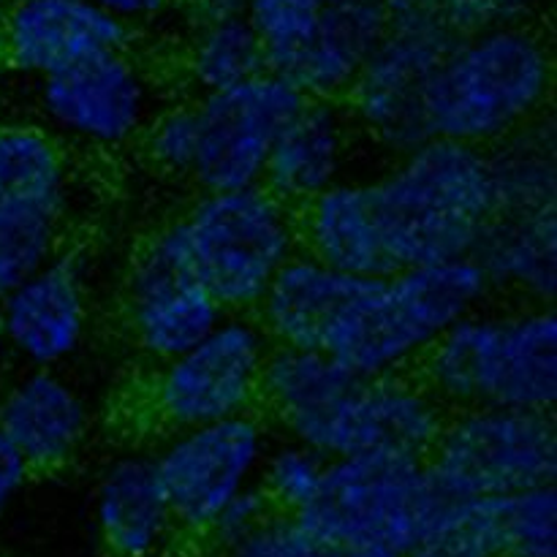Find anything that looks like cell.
I'll return each instance as SVG.
<instances>
[{
	"label": "cell",
	"instance_id": "cell-1",
	"mask_svg": "<svg viewBox=\"0 0 557 557\" xmlns=\"http://www.w3.org/2000/svg\"><path fill=\"white\" fill-rule=\"evenodd\" d=\"M359 185L384 277L468 259L498 212L487 152L444 139L392 156Z\"/></svg>",
	"mask_w": 557,
	"mask_h": 557
},
{
	"label": "cell",
	"instance_id": "cell-2",
	"mask_svg": "<svg viewBox=\"0 0 557 557\" xmlns=\"http://www.w3.org/2000/svg\"><path fill=\"white\" fill-rule=\"evenodd\" d=\"M446 411L515 408L553 413L557 315L553 305L487 302L457 321L417 368Z\"/></svg>",
	"mask_w": 557,
	"mask_h": 557
},
{
	"label": "cell",
	"instance_id": "cell-3",
	"mask_svg": "<svg viewBox=\"0 0 557 557\" xmlns=\"http://www.w3.org/2000/svg\"><path fill=\"white\" fill-rule=\"evenodd\" d=\"M473 256L362 277L324 351L359 379L417 373L430 348L466 315L493 302Z\"/></svg>",
	"mask_w": 557,
	"mask_h": 557
},
{
	"label": "cell",
	"instance_id": "cell-4",
	"mask_svg": "<svg viewBox=\"0 0 557 557\" xmlns=\"http://www.w3.org/2000/svg\"><path fill=\"white\" fill-rule=\"evenodd\" d=\"M553 82V52L536 27L457 36L430 82V139L490 152L549 114Z\"/></svg>",
	"mask_w": 557,
	"mask_h": 557
},
{
	"label": "cell",
	"instance_id": "cell-5",
	"mask_svg": "<svg viewBox=\"0 0 557 557\" xmlns=\"http://www.w3.org/2000/svg\"><path fill=\"white\" fill-rule=\"evenodd\" d=\"M451 506L424 460L362 455L330 460L319 498L297 520L326 549L368 547L400 557L433 536Z\"/></svg>",
	"mask_w": 557,
	"mask_h": 557
},
{
	"label": "cell",
	"instance_id": "cell-6",
	"mask_svg": "<svg viewBox=\"0 0 557 557\" xmlns=\"http://www.w3.org/2000/svg\"><path fill=\"white\" fill-rule=\"evenodd\" d=\"M194 275L226 313H250L299 253V218L264 185L199 194L174 218Z\"/></svg>",
	"mask_w": 557,
	"mask_h": 557
},
{
	"label": "cell",
	"instance_id": "cell-7",
	"mask_svg": "<svg viewBox=\"0 0 557 557\" xmlns=\"http://www.w3.org/2000/svg\"><path fill=\"white\" fill-rule=\"evenodd\" d=\"M386 30L348 87L343 107L354 131L389 156L430 139L428 90L457 41L441 0H381Z\"/></svg>",
	"mask_w": 557,
	"mask_h": 557
},
{
	"label": "cell",
	"instance_id": "cell-8",
	"mask_svg": "<svg viewBox=\"0 0 557 557\" xmlns=\"http://www.w3.org/2000/svg\"><path fill=\"white\" fill-rule=\"evenodd\" d=\"M424 466L451 500L547 487L557 476L555 413L515 408L449 411Z\"/></svg>",
	"mask_w": 557,
	"mask_h": 557
},
{
	"label": "cell",
	"instance_id": "cell-9",
	"mask_svg": "<svg viewBox=\"0 0 557 557\" xmlns=\"http://www.w3.org/2000/svg\"><path fill=\"white\" fill-rule=\"evenodd\" d=\"M270 337L250 313H226L196 346L156 364L147 417L163 430L199 428L259 411Z\"/></svg>",
	"mask_w": 557,
	"mask_h": 557
},
{
	"label": "cell",
	"instance_id": "cell-10",
	"mask_svg": "<svg viewBox=\"0 0 557 557\" xmlns=\"http://www.w3.org/2000/svg\"><path fill=\"white\" fill-rule=\"evenodd\" d=\"M272 441L275 430L259 411L163 435L152 460L183 542L199 547L215 517L259 484Z\"/></svg>",
	"mask_w": 557,
	"mask_h": 557
},
{
	"label": "cell",
	"instance_id": "cell-11",
	"mask_svg": "<svg viewBox=\"0 0 557 557\" xmlns=\"http://www.w3.org/2000/svg\"><path fill=\"white\" fill-rule=\"evenodd\" d=\"M196 161L190 183L199 194L243 190L261 185L267 158L283 125L299 112L305 96L283 76L267 74L194 98Z\"/></svg>",
	"mask_w": 557,
	"mask_h": 557
},
{
	"label": "cell",
	"instance_id": "cell-12",
	"mask_svg": "<svg viewBox=\"0 0 557 557\" xmlns=\"http://www.w3.org/2000/svg\"><path fill=\"white\" fill-rule=\"evenodd\" d=\"M156 92L128 49L92 54L38 79L44 128L87 150H120L145 134Z\"/></svg>",
	"mask_w": 557,
	"mask_h": 557
},
{
	"label": "cell",
	"instance_id": "cell-13",
	"mask_svg": "<svg viewBox=\"0 0 557 557\" xmlns=\"http://www.w3.org/2000/svg\"><path fill=\"white\" fill-rule=\"evenodd\" d=\"M226 310L194 275L172 221L158 228L131 267L125 283V324L131 341L161 364L210 335Z\"/></svg>",
	"mask_w": 557,
	"mask_h": 557
},
{
	"label": "cell",
	"instance_id": "cell-14",
	"mask_svg": "<svg viewBox=\"0 0 557 557\" xmlns=\"http://www.w3.org/2000/svg\"><path fill=\"white\" fill-rule=\"evenodd\" d=\"M446 411L417 373L359 379L310 438L326 460L397 455L424 460L444 428Z\"/></svg>",
	"mask_w": 557,
	"mask_h": 557
},
{
	"label": "cell",
	"instance_id": "cell-15",
	"mask_svg": "<svg viewBox=\"0 0 557 557\" xmlns=\"http://www.w3.org/2000/svg\"><path fill=\"white\" fill-rule=\"evenodd\" d=\"M90 299L82 261L58 253L0 302V337L30 370H58L85 346Z\"/></svg>",
	"mask_w": 557,
	"mask_h": 557
},
{
	"label": "cell",
	"instance_id": "cell-16",
	"mask_svg": "<svg viewBox=\"0 0 557 557\" xmlns=\"http://www.w3.org/2000/svg\"><path fill=\"white\" fill-rule=\"evenodd\" d=\"M128 44L131 27L87 0H14L0 20V65L27 79Z\"/></svg>",
	"mask_w": 557,
	"mask_h": 557
},
{
	"label": "cell",
	"instance_id": "cell-17",
	"mask_svg": "<svg viewBox=\"0 0 557 557\" xmlns=\"http://www.w3.org/2000/svg\"><path fill=\"white\" fill-rule=\"evenodd\" d=\"M92 522L114 557H172L180 528L163 493L152 451L131 449L103 466L92 487Z\"/></svg>",
	"mask_w": 557,
	"mask_h": 557
},
{
	"label": "cell",
	"instance_id": "cell-18",
	"mask_svg": "<svg viewBox=\"0 0 557 557\" xmlns=\"http://www.w3.org/2000/svg\"><path fill=\"white\" fill-rule=\"evenodd\" d=\"M357 136L343 101L305 98L299 112L277 134L261 185L294 212L305 210L348 177Z\"/></svg>",
	"mask_w": 557,
	"mask_h": 557
},
{
	"label": "cell",
	"instance_id": "cell-19",
	"mask_svg": "<svg viewBox=\"0 0 557 557\" xmlns=\"http://www.w3.org/2000/svg\"><path fill=\"white\" fill-rule=\"evenodd\" d=\"M0 433L30 471L69 466L90 435V406L60 370H27L0 400Z\"/></svg>",
	"mask_w": 557,
	"mask_h": 557
},
{
	"label": "cell",
	"instance_id": "cell-20",
	"mask_svg": "<svg viewBox=\"0 0 557 557\" xmlns=\"http://www.w3.org/2000/svg\"><path fill=\"white\" fill-rule=\"evenodd\" d=\"M362 277L332 270L299 250L270 283L253 310V319L272 346L324 351L343 310Z\"/></svg>",
	"mask_w": 557,
	"mask_h": 557
},
{
	"label": "cell",
	"instance_id": "cell-21",
	"mask_svg": "<svg viewBox=\"0 0 557 557\" xmlns=\"http://www.w3.org/2000/svg\"><path fill=\"white\" fill-rule=\"evenodd\" d=\"M473 259L495 297L553 305L557 288V210L495 212Z\"/></svg>",
	"mask_w": 557,
	"mask_h": 557
},
{
	"label": "cell",
	"instance_id": "cell-22",
	"mask_svg": "<svg viewBox=\"0 0 557 557\" xmlns=\"http://www.w3.org/2000/svg\"><path fill=\"white\" fill-rule=\"evenodd\" d=\"M0 199L65 215L71 163L52 131L38 123H0Z\"/></svg>",
	"mask_w": 557,
	"mask_h": 557
},
{
	"label": "cell",
	"instance_id": "cell-23",
	"mask_svg": "<svg viewBox=\"0 0 557 557\" xmlns=\"http://www.w3.org/2000/svg\"><path fill=\"white\" fill-rule=\"evenodd\" d=\"M462 504L487 557H557L555 484Z\"/></svg>",
	"mask_w": 557,
	"mask_h": 557
},
{
	"label": "cell",
	"instance_id": "cell-24",
	"mask_svg": "<svg viewBox=\"0 0 557 557\" xmlns=\"http://www.w3.org/2000/svg\"><path fill=\"white\" fill-rule=\"evenodd\" d=\"M498 212L557 210V139L553 114L487 152Z\"/></svg>",
	"mask_w": 557,
	"mask_h": 557
},
{
	"label": "cell",
	"instance_id": "cell-25",
	"mask_svg": "<svg viewBox=\"0 0 557 557\" xmlns=\"http://www.w3.org/2000/svg\"><path fill=\"white\" fill-rule=\"evenodd\" d=\"M185 82L194 96L232 90L267 74V49L248 16L196 22L183 58Z\"/></svg>",
	"mask_w": 557,
	"mask_h": 557
},
{
	"label": "cell",
	"instance_id": "cell-26",
	"mask_svg": "<svg viewBox=\"0 0 557 557\" xmlns=\"http://www.w3.org/2000/svg\"><path fill=\"white\" fill-rule=\"evenodd\" d=\"M63 218L0 199V302L60 253Z\"/></svg>",
	"mask_w": 557,
	"mask_h": 557
},
{
	"label": "cell",
	"instance_id": "cell-27",
	"mask_svg": "<svg viewBox=\"0 0 557 557\" xmlns=\"http://www.w3.org/2000/svg\"><path fill=\"white\" fill-rule=\"evenodd\" d=\"M326 466L330 460L310 446L275 435L264 462H261L259 487L275 506V511L299 517L319 498Z\"/></svg>",
	"mask_w": 557,
	"mask_h": 557
},
{
	"label": "cell",
	"instance_id": "cell-28",
	"mask_svg": "<svg viewBox=\"0 0 557 557\" xmlns=\"http://www.w3.org/2000/svg\"><path fill=\"white\" fill-rule=\"evenodd\" d=\"M141 139H145L147 158L158 172L188 180L196 161V145H199L194 103H177V107L152 114Z\"/></svg>",
	"mask_w": 557,
	"mask_h": 557
},
{
	"label": "cell",
	"instance_id": "cell-29",
	"mask_svg": "<svg viewBox=\"0 0 557 557\" xmlns=\"http://www.w3.org/2000/svg\"><path fill=\"white\" fill-rule=\"evenodd\" d=\"M330 549L297 520L275 511L253 533L223 547L212 557H324Z\"/></svg>",
	"mask_w": 557,
	"mask_h": 557
},
{
	"label": "cell",
	"instance_id": "cell-30",
	"mask_svg": "<svg viewBox=\"0 0 557 557\" xmlns=\"http://www.w3.org/2000/svg\"><path fill=\"white\" fill-rule=\"evenodd\" d=\"M542 0H441L446 22L457 36L495 30V27L531 25Z\"/></svg>",
	"mask_w": 557,
	"mask_h": 557
},
{
	"label": "cell",
	"instance_id": "cell-31",
	"mask_svg": "<svg viewBox=\"0 0 557 557\" xmlns=\"http://www.w3.org/2000/svg\"><path fill=\"white\" fill-rule=\"evenodd\" d=\"M272 515H275V506L270 504V498H267V495L261 493L259 484H256V487L237 495V498L215 517V522L210 525V531H207L205 542H201L199 547L205 549V553H218V549L223 547H232L234 542H239V539H245L248 533H253L256 528H259L261 522L270 520Z\"/></svg>",
	"mask_w": 557,
	"mask_h": 557
},
{
	"label": "cell",
	"instance_id": "cell-32",
	"mask_svg": "<svg viewBox=\"0 0 557 557\" xmlns=\"http://www.w3.org/2000/svg\"><path fill=\"white\" fill-rule=\"evenodd\" d=\"M400 557H487L484 555L482 544L473 536L471 525H468L466 517V504L455 500L449 517L444 520V525L433 533L430 539H424L422 544L411 547Z\"/></svg>",
	"mask_w": 557,
	"mask_h": 557
},
{
	"label": "cell",
	"instance_id": "cell-33",
	"mask_svg": "<svg viewBox=\"0 0 557 557\" xmlns=\"http://www.w3.org/2000/svg\"><path fill=\"white\" fill-rule=\"evenodd\" d=\"M30 473V466L20 455V449L0 433V517L20 498Z\"/></svg>",
	"mask_w": 557,
	"mask_h": 557
},
{
	"label": "cell",
	"instance_id": "cell-34",
	"mask_svg": "<svg viewBox=\"0 0 557 557\" xmlns=\"http://www.w3.org/2000/svg\"><path fill=\"white\" fill-rule=\"evenodd\" d=\"M87 3L98 5L109 16H114V20L123 22V25H128L134 30V25H141V22H150L156 16H161L172 0H87Z\"/></svg>",
	"mask_w": 557,
	"mask_h": 557
},
{
	"label": "cell",
	"instance_id": "cell-35",
	"mask_svg": "<svg viewBox=\"0 0 557 557\" xmlns=\"http://www.w3.org/2000/svg\"><path fill=\"white\" fill-rule=\"evenodd\" d=\"M250 0H188L190 16L196 22L228 20V16H245Z\"/></svg>",
	"mask_w": 557,
	"mask_h": 557
},
{
	"label": "cell",
	"instance_id": "cell-36",
	"mask_svg": "<svg viewBox=\"0 0 557 557\" xmlns=\"http://www.w3.org/2000/svg\"><path fill=\"white\" fill-rule=\"evenodd\" d=\"M324 557H397L386 549H368V547H346V549H330Z\"/></svg>",
	"mask_w": 557,
	"mask_h": 557
},
{
	"label": "cell",
	"instance_id": "cell-37",
	"mask_svg": "<svg viewBox=\"0 0 557 557\" xmlns=\"http://www.w3.org/2000/svg\"><path fill=\"white\" fill-rule=\"evenodd\" d=\"M172 557H212V555L205 553V549H201V547H196L194 553H174Z\"/></svg>",
	"mask_w": 557,
	"mask_h": 557
},
{
	"label": "cell",
	"instance_id": "cell-38",
	"mask_svg": "<svg viewBox=\"0 0 557 557\" xmlns=\"http://www.w3.org/2000/svg\"><path fill=\"white\" fill-rule=\"evenodd\" d=\"M11 5H14V0H0V20H3L5 11H9Z\"/></svg>",
	"mask_w": 557,
	"mask_h": 557
},
{
	"label": "cell",
	"instance_id": "cell-39",
	"mask_svg": "<svg viewBox=\"0 0 557 557\" xmlns=\"http://www.w3.org/2000/svg\"><path fill=\"white\" fill-rule=\"evenodd\" d=\"M335 3H351V0H335Z\"/></svg>",
	"mask_w": 557,
	"mask_h": 557
}]
</instances>
